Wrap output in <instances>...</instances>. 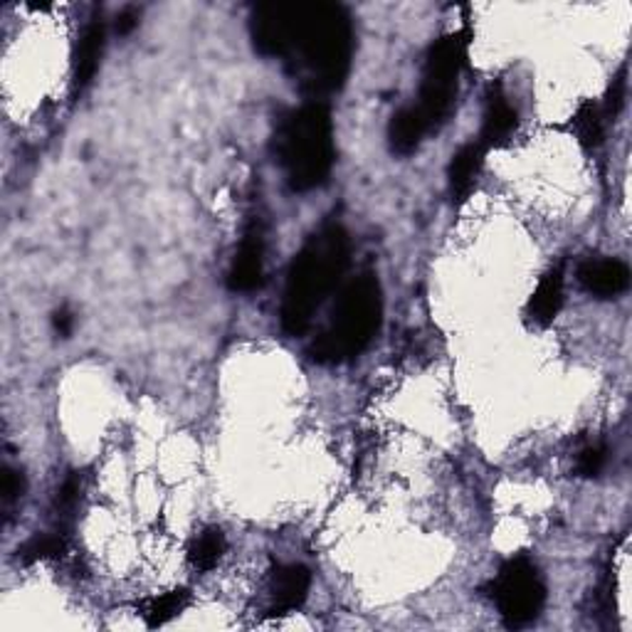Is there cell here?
<instances>
[{"label": "cell", "instance_id": "6da1fadb", "mask_svg": "<svg viewBox=\"0 0 632 632\" xmlns=\"http://www.w3.org/2000/svg\"><path fill=\"white\" fill-rule=\"evenodd\" d=\"M255 50L287 62V72L314 102L346 83L354 58V25L341 5L267 3L252 13Z\"/></svg>", "mask_w": 632, "mask_h": 632}, {"label": "cell", "instance_id": "7a4b0ae2", "mask_svg": "<svg viewBox=\"0 0 632 632\" xmlns=\"http://www.w3.org/2000/svg\"><path fill=\"white\" fill-rule=\"evenodd\" d=\"M349 269V235L339 225L319 230L306 240L287 275L282 300V327L300 337L329 300Z\"/></svg>", "mask_w": 632, "mask_h": 632}, {"label": "cell", "instance_id": "3957f363", "mask_svg": "<svg viewBox=\"0 0 632 632\" xmlns=\"http://www.w3.org/2000/svg\"><path fill=\"white\" fill-rule=\"evenodd\" d=\"M277 159L287 184L296 193L314 191L327 184L333 168V124L324 102H306L289 112L277 129Z\"/></svg>", "mask_w": 632, "mask_h": 632}, {"label": "cell", "instance_id": "277c9868", "mask_svg": "<svg viewBox=\"0 0 632 632\" xmlns=\"http://www.w3.org/2000/svg\"><path fill=\"white\" fill-rule=\"evenodd\" d=\"M383 294L374 275H361L344 287L333 314L312 344L316 364H344L364 351L381 327Z\"/></svg>", "mask_w": 632, "mask_h": 632}, {"label": "cell", "instance_id": "5b68a950", "mask_svg": "<svg viewBox=\"0 0 632 632\" xmlns=\"http://www.w3.org/2000/svg\"><path fill=\"white\" fill-rule=\"evenodd\" d=\"M469 33H450L432 45L422 69L420 102L415 104L428 124V131H438L450 119L457 102V83L467 58Z\"/></svg>", "mask_w": 632, "mask_h": 632}, {"label": "cell", "instance_id": "8992f818", "mask_svg": "<svg viewBox=\"0 0 632 632\" xmlns=\"http://www.w3.org/2000/svg\"><path fill=\"white\" fill-rule=\"evenodd\" d=\"M490 589L507 628L529 625L546 605V583L527 556H517L504 564Z\"/></svg>", "mask_w": 632, "mask_h": 632}, {"label": "cell", "instance_id": "52a82bcc", "mask_svg": "<svg viewBox=\"0 0 632 632\" xmlns=\"http://www.w3.org/2000/svg\"><path fill=\"white\" fill-rule=\"evenodd\" d=\"M578 282L595 296H618L630 287V267L612 257H591L578 265Z\"/></svg>", "mask_w": 632, "mask_h": 632}, {"label": "cell", "instance_id": "ba28073f", "mask_svg": "<svg viewBox=\"0 0 632 632\" xmlns=\"http://www.w3.org/2000/svg\"><path fill=\"white\" fill-rule=\"evenodd\" d=\"M262 277H265V240H262V230L250 228L232 260L228 287L230 292H252L262 285Z\"/></svg>", "mask_w": 632, "mask_h": 632}, {"label": "cell", "instance_id": "9c48e42d", "mask_svg": "<svg viewBox=\"0 0 632 632\" xmlns=\"http://www.w3.org/2000/svg\"><path fill=\"white\" fill-rule=\"evenodd\" d=\"M312 589V573L309 568L302 564L279 566L273 573V583H269V593H273L275 610L277 612H292L302 608L304 601L309 598Z\"/></svg>", "mask_w": 632, "mask_h": 632}, {"label": "cell", "instance_id": "30bf717a", "mask_svg": "<svg viewBox=\"0 0 632 632\" xmlns=\"http://www.w3.org/2000/svg\"><path fill=\"white\" fill-rule=\"evenodd\" d=\"M104 42H106L104 23L94 21L83 33V38H79L75 50V62H72V87H75V92H83V89L94 79L99 62H102Z\"/></svg>", "mask_w": 632, "mask_h": 632}, {"label": "cell", "instance_id": "8fae6325", "mask_svg": "<svg viewBox=\"0 0 632 632\" xmlns=\"http://www.w3.org/2000/svg\"><path fill=\"white\" fill-rule=\"evenodd\" d=\"M519 116L517 110L509 104V99L502 94V89H492L490 99H486V110H484V124H482V147H502L504 141H509V137L517 129Z\"/></svg>", "mask_w": 632, "mask_h": 632}, {"label": "cell", "instance_id": "7c38bea8", "mask_svg": "<svg viewBox=\"0 0 632 632\" xmlns=\"http://www.w3.org/2000/svg\"><path fill=\"white\" fill-rule=\"evenodd\" d=\"M482 164L484 147L480 141L465 143V147L455 153L453 161H450V193H453L457 203H463L465 198L472 193Z\"/></svg>", "mask_w": 632, "mask_h": 632}, {"label": "cell", "instance_id": "4fadbf2b", "mask_svg": "<svg viewBox=\"0 0 632 632\" xmlns=\"http://www.w3.org/2000/svg\"><path fill=\"white\" fill-rule=\"evenodd\" d=\"M426 134L428 124L422 119L418 106H403L388 124V143H391V151L399 153V156H410L420 147Z\"/></svg>", "mask_w": 632, "mask_h": 632}, {"label": "cell", "instance_id": "5bb4252c", "mask_svg": "<svg viewBox=\"0 0 632 632\" xmlns=\"http://www.w3.org/2000/svg\"><path fill=\"white\" fill-rule=\"evenodd\" d=\"M564 306V269L556 267L541 279L534 296L529 302V316L534 319V324L546 327L556 319V314L561 312Z\"/></svg>", "mask_w": 632, "mask_h": 632}, {"label": "cell", "instance_id": "9a60e30c", "mask_svg": "<svg viewBox=\"0 0 632 632\" xmlns=\"http://www.w3.org/2000/svg\"><path fill=\"white\" fill-rule=\"evenodd\" d=\"M571 126H573L578 141H581L583 147L595 149V147H601V143H603L605 119H603V110L598 104L583 102L581 106H578V112L573 114Z\"/></svg>", "mask_w": 632, "mask_h": 632}, {"label": "cell", "instance_id": "2e32d148", "mask_svg": "<svg viewBox=\"0 0 632 632\" xmlns=\"http://www.w3.org/2000/svg\"><path fill=\"white\" fill-rule=\"evenodd\" d=\"M228 548V539L220 529H205L201 536L193 541L191 546V564L198 571H211V568L218 566V561Z\"/></svg>", "mask_w": 632, "mask_h": 632}, {"label": "cell", "instance_id": "e0dca14e", "mask_svg": "<svg viewBox=\"0 0 632 632\" xmlns=\"http://www.w3.org/2000/svg\"><path fill=\"white\" fill-rule=\"evenodd\" d=\"M186 605H188V591H170L161 595V598H153L143 616H147L149 628H159V625H166V622L174 620L176 616H180V610H184Z\"/></svg>", "mask_w": 632, "mask_h": 632}, {"label": "cell", "instance_id": "ac0fdd59", "mask_svg": "<svg viewBox=\"0 0 632 632\" xmlns=\"http://www.w3.org/2000/svg\"><path fill=\"white\" fill-rule=\"evenodd\" d=\"M65 554V541L55 534H38L30 541H25L23 548L17 551L23 564H35V561H45V558H58Z\"/></svg>", "mask_w": 632, "mask_h": 632}, {"label": "cell", "instance_id": "d6986e66", "mask_svg": "<svg viewBox=\"0 0 632 632\" xmlns=\"http://www.w3.org/2000/svg\"><path fill=\"white\" fill-rule=\"evenodd\" d=\"M605 463H608V447L605 445H589L578 455L576 469L581 477H598L603 472Z\"/></svg>", "mask_w": 632, "mask_h": 632}, {"label": "cell", "instance_id": "ffe728a7", "mask_svg": "<svg viewBox=\"0 0 632 632\" xmlns=\"http://www.w3.org/2000/svg\"><path fill=\"white\" fill-rule=\"evenodd\" d=\"M25 494V477L13 467L3 469V502L13 504Z\"/></svg>", "mask_w": 632, "mask_h": 632}, {"label": "cell", "instance_id": "44dd1931", "mask_svg": "<svg viewBox=\"0 0 632 632\" xmlns=\"http://www.w3.org/2000/svg\"><path fill=\"white\" fill-rule=\"evenodd\" d=\"M625 87H628L625 75H620V77L612 79V87H610V92H608V104H605V112L612 114V116H616L620 112L622 102H625Z\"/></svg>", "mask_w": 632, "mask_h": 632}, {"label": "cell", "instance_id": "7402d4cb", "mask_svg": "<svg viewBox=\"0 0 632 632\" xmlns=\"http://www.w3.org/2000/svg\"><path fill=\"white\" fill-rule=\"evenodd\" d=\"M77 500H79V480L77 477H69V480H65V484H62V490H60V507L72 509Z\"/></svg>", "mask_w": 632, "mask_h": 632}, {"label": "cell", "instance_id": "603a6c76", "mask_svg": "<svg viewBox=\"0 0 632 632\" xmlns=\"http://www.w3.org/2000/svg\"><path fill=\"white\" fill-rule=\"evenodd\" d=\"M52 327H55V331L60 333V337H69L72 329H75V316H72V312L67 309V306H62V309L55 312V316H52Z\"/></svg>", "mask_w": 632, "mask_h": 632}, {"label": "cell", "instance_id": "cb8c5ba5", "mask_svg": "<svg viewBox=\"0 0 632 632\" xmlns=\"http://www.w3.org/2000/svg\"><path fill=\"white\" fill-rule=\"evenodd\" d=\"M139 25V13L137 11H124L119 17H116V33L119 35H129L134 28Z\"/></svg>", "mask_w": 632, "mask_h": 632}]
</instances>
